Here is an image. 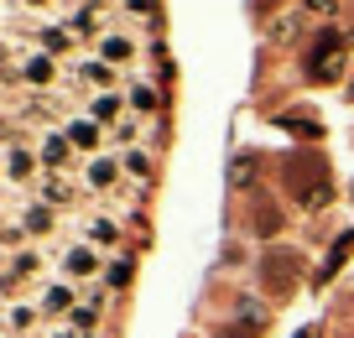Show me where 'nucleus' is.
<instances>
[{"mask_svg": "<svg viewBox=\"0 0 354 338\" xmlns=\"http://www.w3.org/2000/svg\"><path fill=\"white\" fill-rule=\"evenodd\" d=\"M302 6H308V11H333L339 0H302Z\"/></svg>", "mask_w": 354, "mask_h": 338, "instance_id": "obj_9", "label": "nucleus"}, {"mask_svg": "<svg viewBox=\"0 0 354 338\" xmlns=\"http://www.w3.org/2000/svg\"><path fill=\"white\" fill-rule=\"evenodd\" d=\"M287 187H292L297 203L318 208L323 198H328V167H323L318 156H292L287 162Z\"/></svg>", "mask_w": 354, "mask_h": 338, "instance_id": "obj_1", "label": "nucleus"}, {"mask_svg": "<svg viewBox=\"0 0 354 338\" xmlns=\"http://www.w3.org/2000/svg\"><path fill=\"white\" fill-rule=\"evenodd\" d=\"M94 182H100V187L115 182V167H110V162H94Z\"/></svg>", "mask_w": 354, "mask_h": 338, "instance_id": "obj_8", "label": "nucleus"}, {"mask_svg": "<svg viewBox=\"0 0 354 338\" xmlns=\"http://www.w3.org/2000/svg\"><path fill=\"white\" fill-rule=\"evenodd\" d=\"M250 172H255V162H250V156H240V162H234V172H230V182H234V187L250 182Z\"/></svg>", "mask_w": 354, "mask_h": 338, "instance_id": "obj_7", "label": "nucleus"}, {"mask_svg": "<svg viewBox=\"0 0 354 338\" xmlns=\"http://www.w3.org/2000/svg\"><path fill=\"white\" fill-rule=\"evenodd\" d=\"M297 271H302V261L292 250H266V261H261V281H266V292H292L297 286Z\"/></svg>", "mask_w": 354, "mask_h": 338, "instance_id": "obj_3", "label": "nucleus"}, {"mask_svg": "<svg viewBox=\"0 0 354 338\" xmlns=\"http://www.w3.org/2000/svg\"><path fill=\"white\" fill-rule=\"evenodd\" d=\"M68 302H73L68 286H53V292H47V312H68Z\"/></svg>", "mask_w": 354, "mask_h": 338, "instance_id": "obj_6", "label": "nucleus"}, {"mask_svg": "<svg viewBox=\"0 0 354 338\" xmlns=\"http://www.w3.org/2000/svg\"><path fill=\"white\" fill-rule=\"evenodd\" d=\"M68 276H94V255L73 250V255H68Z\"/></svg>", "mask_w": 354, "mask_h": 338, "instance_id": "obj_5", "label": "nucleus"}, {"mask_svg": "<svg viewBox=\"0 0 354 338\" xmlns=\"http://www.w3.org/2000/svg\"><path fill=\"white\" fill-rule=\"evenodd\" d=\"M339 68H344V32H318V42L302 57V73L313 84H328V78H339Z\"/></svg>", "mask_w": 354, "mask_h": 338, "instance_id": "obj_2", "label": "nucleus"}, {"mask_svg": "<svg viewBox=\"0 0 354 338\" xmlns=\"http://www.w3.org/2000/svg\"><path fill=\"white\" fill-rule=\"evenodd\" d=\"M266 328V312L261 307H240V312H234V328H224L219 338H255Z\"/></svg>", "mask_w": 354, "mask_h": 338, "instance_id": "obj_4", "label": "nucleus"}]
</instances>
